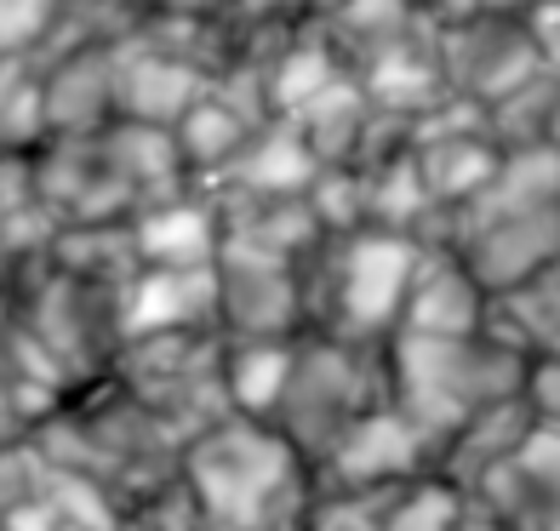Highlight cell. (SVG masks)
I'll list each match as a JSON object with an SVG mask.
<instances>
[{
  "instance_id": "obj_1",
  "label": "cell",
  "mask_w": 560,
  "mask_h": 531,
  "mask_svg": "<svg viewBox=\"0 0 560 531\" xmlns=\"http://www.w3.org/2000/svg\"><path fill=\"white\" fill-rule=\"evenodd\" d=\"M184 486L207 531H310L315 463L275 423L223 417L184 446Z\"/></svg>"
},
{
  "instance_id": "obj_2",
  "label": "cell",
  "mask_w": 560,
  "mask_h": 531,
  "mask_svg": "<svg viewBox=\"0 0 560 531\" xmlns=\"http://www.w3.org/2000/svg\"><path fill=\"white\" fill-rule=\"evenodd\" d=\"M526 371H532V354L503 343L498 332H480V338H412V332H400L389 343V400L423 435L435 463L487 406L521 400Z\"/></svg>"
},
{
  "instance_id": "obj_3",
  "label": "cell",
  "mask_w": 560,
  "mask_h": 531,
  "mask_svg": "<svg viewBox=\"0 0 560 531\" xmlns=\"http://www.w3.org/2000/svg\"><path fill=\"white\" fill-rule=\"evenodd\" d=\"M418 258H423V240L389 235V229H361V235L326 240L310 258V269H303L310 332L389 349L400 338L406 297H412V281H418Z\"/></svg>"
},
{
  "instance_id": "obj_4",
  "label": "cell",
  "mask_w": 560,
  "mask_h": 531,
  "mask_svg": "<svg viewBox=\"0 0 560 531\" xmlns=\"http://www.w3.org/2000/svg\"><path fill=\"white\" fill-rule=\"evenodd\" d=\"M389 400V349L343 343L332 332H303L298 338V371L287 389L275 428L287 435L303 458L320 463L354 423Z\"/></svg>"
},
{
  "instance_id": "obj_5",
  "label": "cell",
  "mask_w": 560,
  "mask_h": 531,
  "mask_svg": "<svg viewBox=\"0 0 560 531\" xmlns=\"http://www.w3.org/2000/svg\"><path fill=\"white\" fill-rule=\"evenodd\" d=\"M223 332H177V338H149V343H126L115 354L109 377L155 412L177 446L200 440L207 428H218L229 412V389H223Z\"/></svg>"
},
{
  "instance_id": "obj_6",
  "label": "cell",
  "mask_w": 560,
  "mask_h": 531,
  "mask_svg": "<svg viewBox=\"0 0 560 531\" xmlns=\"http://www.w3.org/2000/svg\"><path fill=\"white\" fill-rule=\"evenodd\" d=\"M423 474H435V458H429L423 435L395 406H377L315 463V492L320 497L389 492V486H406V480H423Z\"/></svg>"
},
{
  "instance_id": "obj_7",
  "label": "cell",
  "mask_w": 560,
  "mask_h": 531,
  "mask_svg": "<svg viewBox=\"0 0 560 531\" xmlns=\"http://www.w3.org/2000/svg\"><path fill=\"white\" fill-rule=\"evenodd\" d=\"M441 63H446V81L457 97H475V104L498 109L503 97L526 92L532 81L555 74L538 52V40L526 35V23H457V30L441 35Z\"/></svg>"
},
{
  "instance_id": "obj_8",
  "label": "cell",
  "mask_w": 560,
  "mask_h": 531,
  "mask_svg": "<svg viewBox=\"0 0 560 531\" xmlns=\"http://www.w3.org/2000/svg\"><path fill=\"white\" fill-rule=\"evenodd\" d=\"M120 349L177 332H223V286L218 269H138L115 292Z\"/></svg>"
},
{
  "instance_id": "obj_9",
  "label": "cell",
  "mask_w": 560,
  "mask_h": 531,
  "mask_svg": "<svg viewBox=\"0 0 560 531\" xmlns=\"http://www.w3.org/2000/svg\"><path fill=\"white\" fill-rule=\"evenodd\" d=\"M310 263H275L252 251H223L218 286H223V338H303L310 332Z\"/></svg>"
},
{
  "instance_id": "obj_10",
  "label": "cell",
  "mask_w": 560,
  "mask_h": 531,
  "mask_svg": "<svg viewBox=\"0 0 560 531\" xmlns=\"http://www.w3.org/2000/svg\"><path fill=\"white\" fill-rule=\"evenodd\" d=\"M475 503H487L509 531H560V428H532L515 458L480 480Z\"/></svg>"
},
{
  "instance_id": "obj_11",
  "label": "cell",
  "mask_w": 560,
  "mask_h": 531,
  "mask_svg": "<svg viewBox=\"0 0 560 531\" xmlns=\"http://www.w3.org/2000/svg\"><path fill=\"white\" fill-rule=\"evenodd\" d=\"M320 155L310 149V138L298 132V120H264L258 132L246 138V149L235 161H229V172H218L212 184H200V189H212V194H246V200H303L315 189V177H320Z\"/></svg>"
},
{
  "instance_id": "obj_12",
  "label": "cell",
  "mask_w": 560,
  "mask_h": 531,
  "mask_svg": "<svg viewBox=\"0 0 560 531\" xmlns=\"http://www.w3.org/2000/svg\"><path fill=\"white\" fill-rule=\"evenodd\" d=\"M487 320H492V297L480 292L469 263L457 258L452 246H423L400 332H412V338H480Z\"/></svg>"
},
{
  "instance_id": "obj_13",
  "label": "cell",
  "mask_w": 560,
  "mask_h": 531,
  "mask_svg": "<svg viewBox=\"0 0 560 531\" xmlns=\"http://www.w3.org/2000/svg\"><path fill=\"white\" fill-rule=\"evenodd\" d=\"M132 246L143 269H218L223 212L207 189H184L132 217Z\"/></svg>"
},
{
  "instance_id": "obj_14",
  "label": "cell",
  "mask_w": 560,
  "mask_h": 531,
  "mask_svg": "<svg viewBox=\"0 0 560 531\" xmlns=\"http://www.w3.org/2000/svg\"><path fill=\"white\" fill-rule=\"evenodd\" d=\"M452 251L469 263V274L480 281V292H487L492 303L515 297L521 286H532L538 274H549L560 263V206L515 217V223H498V229H480L475 240L452 246Z\"/></svg>"
},
{
  "instance_id": "obj_15",
  "label": "cell",
  "mask_w": 560,
  "mask_h": 531,
  "mask_svg": "<svg viewBox=\"0 0 560 531\" xmlns=\"http://www.w3.org/2000/svg\"><path fill=\"white\" fill-rule=\"evenodd\" d=\"M207 92H212L207 69H195L177 52H161V46H132V52L115 58V109L138 126H166L172 132Z\"/></svg>"
},
{
  "instance_id": "obj_16",
  "label": "cell",
  "mask_w": 560,
  "mask_h": 531,
  "mask_svg": "<svg viewBox=\"0 0 560 531\" xmlns=\"http://www.w3.org/2000/svg\"><path fill=\"white\" fill-rule=\"evenodd\" d=\"M361 86L372 97L377 115L395 120H423L429 109H441L452 97L446 63H441V40L423 46V35H400L389 46H377L361 69Z\"/></svg>"
},
{
  "instance_id": "obj_17",
  "label": "cell",
  "mask_w": 560,
  "mask_h": 531,
  "mask_svg": "<svg viewBox=\"0 0 560 531\" xmlns=\"http://www.w3.org/2000/svg\"><path fill=\"white\" fill-rule=\"evenodd\" d=\"M292 371H298V338H229L223 354L229 412L252 423H275L280 406H287Z\"/></svg>"
},
{
  "instance_id": "obj_18",
  "label": "cell",
  "mask_w": 560,
  "mask_h": 531,
  "mask_svg": "<svg viewBox=\"0 0 560 531\" xmlns=\"http://www.w3.org/2000/svg\"><path fill=\"white\" fill-rule=\"evenodd\" d=\"M538 428V417H532V406L526 400H503V406H487L480 412L464 435H457L446 451H441V463H435V474H446L457 492H480V480H487L492 469H503L515 451L526 446V435Z\"/></svg>"
},
{
  "instance_id": "obj_19",
  "label": "cell",
  "mask_w": 560,
  "mask_h": 531,
  "mask_svg": "<svg viewBox=\"0 0 560 531\" xmlns=\"http://www.w3.org/2000/svg\"><path fill=\"white\" fill-rule=\"evenodd\" d=\"M292 120H298V132L310 138V149L320 155V166H354L377 109H372V97L361 86V74H338V81Z\"/></svg>"
},
{
  "instance_id": "obj_20",
  "label": "cell",
  "mask_w": 560,
  "mask_h": 531,
  "mask_svg": "<svg viewBox=\"0 0 560 531\" xmlns=\"http://www.w3.org/2000/svg\"><path fill=\"white\" fill-rule=\"evenodd\" d=\"M40 92H46V126H58L63 138H92L115 109V58L109 52L69 58Z\"/></svg>"
},
{
  "instance_id": "obj_21",
  "label": "cell",
  "mask_w": 560,
  "mask_h": 531,
  "mask_svg": "<svg viewBox=\"0 0 560 531\" xmlns=\"http://www.w3.org/2000/svg\"><path fill=\"white\" fill-rule=\"evenodd\" d=\"M258 132V120L252 115H241L235 104H229V97L212 86L207 97H200V104L184 115L172 126V138H177V149H184V166H189V177H212L218 172H229V161L241 155L246 149V138Z\"/></svg>"
},
{
  "instance_id": "obj_22",
  "label": "cell",
  "mask_w": 560,
  "mask_h": 531,
  "mask_svg": "<svg viewBox=\"0 0 560 531\" xmlns=\"http://www.w3.org/2000/svg\"><path fill=\"white\" fill-rule=\"evenodd\" d=\"M418 166H423V184H429V194H435V206L446 217L457 206H469V200L498 177L503 149H498V138H446V143H423Z\"/></svg>"
},
{
  "instance_id": "obj_23",
  "label": "cell",
  "mask_w": 560,
  "mask_h": 531,
  "mask_svg": "<svg viewBox=\"0 0 560 531\" xmlns=\"http://www.w3.org/2000/svg\"><path fill=\"white\" fill-rule=\"evenodd\" d=\"M487 332H498L503 343L526 354H560V263L538 274L532 286H521L515 297H498Z\"/></svg>"
},
{
  "instance_id": "obj_24",
  "label": "cell",
  "mask_w": 560,
  "mask_h": 531,
  "mask_svg": "<svg viewBox=\"0 0 560 531\" xmlns=\"http://www.w3.org/2000/svg\"><path fill=\"white\" fill-rule=\"evenodd\" d=\"M338 58H332V46H320V40H292L287 52H280L269 69H264V92H269V115L280 120H292L315 104V97L338 81Z\"/></svg>"
},
{
  "instance_id": "obj_25",
  "label": "cell",
  "mask_w": 560,
  "mask_h": 531,
  "mask_svg": "<svg viewBox=\"0 0 560 531\" xmlns=\"http://www.w3.org/2000/svg\"><path fill=\"white\" fill-rule=\"evenodd\" d=\"M464 509H469V492H457L446 474H423L389 492L384 531H457Z\"/></svg>"
},
{
  "instance_id": "obj_26",
  "label": "cell",
  "mask_w": 560,
  "mask_h": 531,
  "mask_svg": "<svg viewBox=\"0 0 560 531\" xmlns=\"http://www.w3.org/2000/svg\"><path fill=\"white\" fill-rule=\"evenodd\" d=\"M303 200H310V212L320 217L326 240L372 229V223H366V177H361V166H326Z\"/></svg>"
},
{
  "instance_id": "obj_27",
  "label": "cell",
  "mask_w": 560,
  "mask_h": 531,
  "mask_svg": "<svg viewBox=\"0 0 560 531\" xmlns=\"http://www.w3.org/2000/svg\"><path fill=\"white\" fill-rule=\"evenodd\" d=\"M338 23H343L349 35H361L372 52H377V46L412 35V0H343Z\"/></svg>"
},
{
  "instance_id": "obj_28",
  "label": "cell",
  "mask_w": 560,
  "mask_h": 531,
  "mask_svg": "<svg viewBox=\"0 0 560 531\" xmlns=\"http://www.w3.org/2000/svg\"><path fill=\"white\" fill-rule=\"evenodd\" d=\"M395 492V486H389ZM389 492H354V497H315L310 531H384Z\"/></svg>"
},
{
  "instance_id": "obj_29",
  "label": "cell",
  "mask_w": 560,
  "mask_h": 531,
  "mask_svg": "<svg viewBox=\"0 0 560 531\" xmlns=\"http://www.w3.org/2000/svg\"><path fill=\"white\" fill-rule=\"evenodd\" d=\"M52 23V0H0V58L35 46Z\"/></svg>"
},
{
  "instance_id": "obj_30",
  "label": "cell",
  "mask_w": 560,
  "mask_h": 531,
  "mask_svg": "<svg viewBox=\"0 0 560 531\" xmlns=\"http://www.w3.org/2000/svg\"><path fill=\"white\" fill-rule=\"evenodd\" d=\"M521 400L532 406V417H538V423H555L560 428V354H532V371H526Z\"/></svg>"
},
{
  "instance_id": "obj_31",
  "label": "cell",
  "mask_w": 560,
  "mask_h": 531,
  "mask_svg": "<svg viewBox=\"0 0 560 531\" xmlns=\"http://www.w3.org/2000/svg\"><path fill=\"white\" fill-rule=\"evenodd\" d=\"M457 531H509V526L487 509V503H475V497H469V509H464V520H457Z\"/></svg>"
},
{
  "instance_id": "obj_32",
  "label": "cell",
  "mask_w": 560,
  "mask_h": 531,
  "mask_svg": "<svg viewBox=\"0 0 560 531\" xmlns=\"http://www.w3.org/2000/svg\"><path fill=\"white\" fill-rule=\"evenodd\" d=\"M161 7H172V12H189V17H195V12H207L212 0H161Z\"/></svg>"
},
{
  "instance_id": "obj_33",
  "label": "cell",
  "mask_w": 560,
  "mask_h": 531,
  "mask_svg": "<svg viewBox=\"0 0 560 531\" xmlns=\"http://www.w3.org/2000/svg\"><path fill=\"white\" fill-rule=\"evenodd\" d=\"M549 143L560 149V104H555V120H549Z\"/></svg>"
},
{
  "instance_id": "obj_34",
  "label": "cell",
  "mask_w": 560,
  "mask_h": 531,
  "mask_svg": "<svg viewBox=\"0 0 560 531\" xmlns=\"http://www.w3.org/2000/svg\"><path fill=\"white\" fill-rule=\"evenodd\" d=\"M332 7H343V0H332Z\"/></svg>"
}]
</instances>
